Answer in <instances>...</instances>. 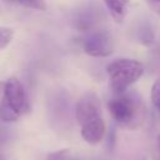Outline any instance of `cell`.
<instances>
[{
  "mask_svg": "<svg viewBox=\"0 0 160 160\" xmlns=\"http://www.w3.org/2000/svg\"><path fill=\"white\" fill-rule=\"evenodd\" d=\"M108 10L110 11L111 16L120 22L125 14H126V8H128V1L126 0H104Z\"/></svg>",
  "mask_w": 160,
  "mask_h": 160,
  "instance_id": "cell-8",
  "label": "cell"
},
{
  "mask_svg": "<svg viewBox=\"0 0 160 160\" xmlns=\"http://www.w3.org/2000/svg\"><path fill=\"white\" fill-rule=\"evenodd\" d=\"M158 149H159V156H160V134L158 135Z\"/></svg>",
  "mask_w": 160,
  "mask_h": 160,
  "instance_id": "cell-14",
  "label": "cell"
},
{
  "mask_svg": "<svg viewBox=\"0 0 160 160\" xmlns=\"http://www.w3.org/2000/svg\"><path fill=\"white\" fill-rule=\"evenodd\" d=\"M138 39H139V41H141L145 45L151 44L152 40H154V32H152L151 28L149 25H146V24L141 25L138 29Z\"/></svg>",
  "mask_w": 160,
  "mask_h": 160,
  "instance_id": "cell-10",
  "label": "cell"
},
{
  "mask_svg": "<svg viewBox=\"0 0 160 160\" xmlns=\"http://www.w3.org/2000/svg\"><path fill=\"white\" fill-rule=\"evenodd\" d=\"M4 1L16 4V5H20L26 9H32V10H39V11L46 10L45 0H4Z\"/></svg>",
  "mask_w": 160,
  "mask_h": 160,
  "instance_id": "cell-9",
  "label": "cell"
},
{
  "mask_svg": "<svg viewBox=\"0 0 160 160\" xmlns=\"http://www.w3.org/2000/svg\"><path fill=\"white\" fill-rule=\"evenodd\" d=\"M75 118L79 125H84L91 120L101 118V102L92 91L85 92L75 105Z\"/></svg>",
  "mask_w": 160,
  "mask_h": 160,
  "instance_id": "cell-5",
  "label": "cell"
},
{
  "mask_svg": "<svg viewBox=\"0 0 160 160\" xmlns=\"http://www.w3.org/2000/svg\"><path fill=\"white\" fill-rule=\"evenodd\" d=\"M84 51L94 58H105L114 51L112 36L105 30H94L82 41Z\"/></svg>",
  "mask_w": 160,
  "mask_h": 160,
  "instance_id": "cell-4",
  "label": "cell"
},
{
  "mask_svg": "<svg viewBox=\"0 0 160 160\" xmlns=\"http://www.w3.org/2000/svg\"><path fill=\"white\" fill-rule=\"evenodd\" d=\"M110 89L120 95L124 94L144 74V66L140 61L132 59H119L110 62L106 68Z\"/></svg>",
  "mask_w": 160,
  "mask_h": 160,
  "instance_id": "cell-3",
  "label": "cell"
},
{
  "mask_svg": "<svg viewBox=\"0 0 160 160\" xmlns=\"http://www.w3.org/2000/svg\"><path fill=\"white\" fill-rule=\"evenodd\" d=\"M152 2H155V4H158L159 6H160V0H151Z\"/></svg>",
  "mask_w": 160,
  "mask_h": 160,
  "instance_id": "cell-15",
  "label": "cell"
},
{
  "mask_svg": "<svg viewBox=\"0 0 160 160\" xmlns=\"http://www.w3.org/2000/svg\"><path fill=\"white\" fill-rule=\"evenodd\" d=\"M80 134L85 142L90 145L99 144L104 139V135H105V122L102 118H98L95 120H91L81 125Z\"/></svg>",
  "mask_w": 160,
  "mask_h": 160,
  "instance_id": "cell-6",
  "label": "cell"
},
{
  "mask_svg": "<svg viewBox=\"0 0 160 160\" xmlns=\"http://www.w3.org/2000/svg\"><path fill=\"white\" fill-rule=\"evenodd\" d=\"M150 98L152 101V105L158 109V111L160 112V76L154 81L152 86H151V92H150Z\"/></svg>",
  "mask_w": 160,
  "mask_h": 160,
  "instance_id": "cell-11",
  "label": "cell"
},
{
  "mask_svg": "<svg viewBox=\"0 0 160 160\" xmlns=\"http://www.w3.org/2000/svg\"><path fill=\"white\" fill-rule=\"evenodd\" d=\"M48 160H70V150L62 149L49 154Z\"/></svg>",
  "mask_w": 160,
  "mask_h": 160,
  "instance_id": "cell-13",
  "label": "cell"
},
{
  "mask_svg": "<svg viewBox=\"0 0 160 160\" xmlns=\"http://www.w3.org/2000/svg\"><path fill=\"white\" fill-rule=\"evenodd\" d=\"M14 31L9 28H0V50L5 49L12 40Z\"/></svg>",
  "mask_w": 160,
  "mask_h": 160,
  "instance_id": "cell-12",
  "label": "cell"
},
{
  "mask_svg": "<svg viewBox=\"0 0 160 160\" xmlns=\"http://www.w3.org/2000/svg\"><path fill=\"white\" fill-rule=\"evenodd\" d=\"M100 19V12L98 9H86L85 11L80 12L75 18L76 28L78 29H91Z\"/></svg>",
  "mask_w": 160,
  "mask_h": 160,
  "instance_id": "cell-7",
  "label": "cell"
},
{
  "mask_svg": "<svg viewBox=\"0 0 160 160\" xmlns=\"http://www.w3.org/2000/svg\"><path fill=\"white\" fill-rule=\"evenodd\" d=\"M110 115L119 125L135 129L141 125L144 119V104L136 92L120 94L108 102Z\"/></svg>",
  "mask_w": 160,
  "mask_h": 160,
  "instance_id": "cell-2",
  "label": "cell"
},
{
  "mask_svg": "<svg viewBox=\"0 0 160 160\" xmlns=\"http://www.w3.org/2000/svg\"><path fill=\"white\" fill-rule=\"evenodd\" d=\"M29 110L30 106L22 84L15 76L9 78L4 84L2 98L0 100V120L4 122H15L29 112Z\"/></svg>",
  "mask_w": 160,
  "mask_h": 160,
  "instance_id": "cell-1",
  "label": "cell"
}]
</instances>
